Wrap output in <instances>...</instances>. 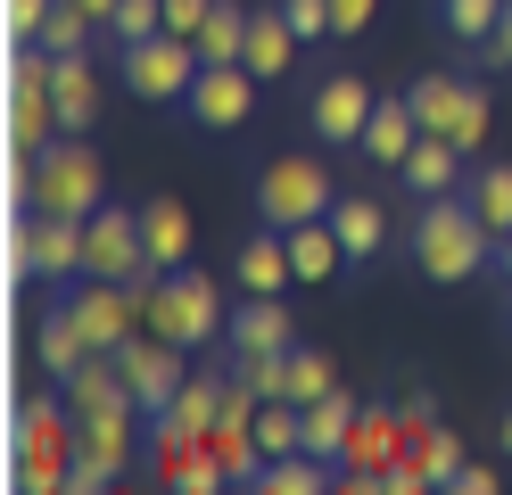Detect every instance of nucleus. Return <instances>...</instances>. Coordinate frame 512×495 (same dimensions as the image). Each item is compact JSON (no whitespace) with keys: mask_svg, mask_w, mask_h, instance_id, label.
<instances>
[{"mask_svg":"<svg viewBox=\"0 0 512 495\" xmlns=\"http://www.w3.org/2000/svg\"><path fill=\"white\" fill-rule=\"evenodd\" d=\"M471 58H479V66H504V75H512V0H504V25H496V33H488V42H479Z\"/></svg>","mask_w":512,"mask_h":495,"instance_id":"40","label":"nucleus"},{"mask_svg":"<svg viewBox=\"0 0 512 495\" xmlns=\"http://www.w3.org/2000/svg\"><path fill=\"white\" fill-rule=\"evenodd\" d=\"M67 405L75 413H108V405H133V388H124V372H116V347H100L83 363V372H67Z\"/></svg>","mask_w":512,"mask_h":495,"instance_id":"23","label":"nucleus"},{"mask_svg":"<svg viewBox=\"0 0 512 495\" xmlns=\"http://www.w3.org/2000/svg\"><path fill=\"white\" fill-rule=\"evenodd\" d=\"M438 25H446V42L479 50V42L504 25V0H438Z\"/></svg>","mask_w":512,"mask_h":495,"instance_id":"31","label":"nucleus"},{"mask_svg":"<svg viewBox=\"0 0 512 495\" xmlns=\"http://www.w3.org/2000/svg\"><path fill=\"white\" fill-rule=\"evenodd\" d=\"M58 0H9V42H42V17Z\"/></svg>","mask_w":512,"mask_h":495,"instance_id":"39","label":"nucleus"},{"mask_svg":"<svg viewBox=\"0 0 512 495\" xmlns=\"http://www.w3.org/2000/svg\"><path fill=\"white\" fill-rule=\"evenodd\" d=\"M504 339H512V306H504Z\"/></svg>","mask_w":512,"mask_h":495,"instance_id":"47","label":"nucleus"},{"mask_svg":"<svg viewBox=\"0 0 512 495\" xmlns=\"http://www.w3.org/2000/svg\"><path fill=\"white\" fill-rule=\"evenodd\" d=\"M75 454H83V413L75 405H34L17 421V487L58 495L67 471H75Z\"/></svg>","mask_w":512,"mask_h":495,"instance_id":"4","label":"nucleus"},{"mask_svg":"<svg viewBox=\"0 0 512 495\" xmlns=\"http://www.w3.org/2000/svg\"><path fill=\"white\" fill-rule=\"evenodd\" d=\"M405 99H413V116H422V132H446L463 157H479V141H488V91L471 75H422Z\"/></svg>","mask_w":512,"mask_h":495,"instance_id":"7","label":"nucleus"},{"mask_svg":"<svg viewBox=\"0 0 512 495\" xmlns=\"http://www.w3.org/2000/svg\"><path fill=\"white\" fill-rule=\"evenodd\" d=\"M34 347H42V372H58V380H67V372H83V363L100 355V347L83 339V322H75L67 306H50V314H42V330H34Z\"/></svg>","mask_w":512,"mask_h":495,"instance_id":"24","label":"nucleus"},{"mask_svg":"<svg viewBox=\"0 0 512 495\" xmlns=\"http://www.w3.org/2000/svg\"><path fill=\"white\" fill-rule=\"evenodd\" d=\"M157 487H182V495H215V487H232V471L215 462V446H207V438H190V446L166 462V471H157Z\"/></svg>","mask_w":512,"mask_h":495,"instance_id":"30","label":"nucleus"},{"mask_svg":"<svg viewBox=\"0 0 512 495\" xmlns=\"http://www.w3.org/2000/svg\"><path fill=\"white\" fill-rule=\"evenodd\" d=\"M240 66H248L256 83H281V75L298 66V25H290V9H281V0H273V9H248V42H240Z\"/></svg>","mask_w":512,"mask_h":495,"instance_id":"15","label":"nucleus"},{"mask_svg":"<svg viewBox=\"0 0 512 495\" xmlns=\"http://www.w3.org/2000/svg\"><path fill=\"white\" fill-rule=\"evenodd\" d=\"M223 380H232V372H190V380L174 388V413H182V429H199V438L215 429V413H223Z\"/></svg>","mask_w":512,"mask_h":495,"instance_id":"32","label":"nucleus"},{"mask_svg":"<svg viewBox=\"0 0 512 495\" xmlns=\"http://www.w3.org/2000/svg\"><path fill=\"white\" fill-rule=\"evenodd\" d=\"M83 273H100V281H141V273H157L149 264V240H141V207H108L83 223Z\"/></svg>","mask_w":512,"mask_h":495,"instance_id":"8","label":"nucleus"},{"mask_svg":"<svg viewBox=\"0 0 512 495\" xmlns=\"http://www.w3.org/2000/svg\"><path fill=\"white\" fill-rule=\"evenodd\" d=\"M182 355H190V347L157 339V330H133V339L116 347V372H124V388H133V405H141V413L174 405V388L190 380V372H182Z\"/></svg>","mask_w":512,"mask_h":495,"instance_id":"13","label":"nucleus"},{"mask_svg":"<svg viewBox=\"0 0 512 495\" xmlns=\"http://www.w3.org/2000/svg\"><path fill=\"white\" fill-rule=\"evenodd\" d=\"M463 198L479 207V223L496 231V240H512V165H471V182Z\"/></svg>","mask_w":512,"mask_h":495,"instance_id":"29","label":"nucleus"},{"mask_svg":"<svg viewBox=\"0 0 512 495\" xmlns=\"http://www.w3.org/2000/svg\"><path fill=\"white\" fill-rule=\"evenodd\" d=\"M455 471H463V454H455V438H446L438 413H430V421H405V454L380 471V487L389 495H422V487H446Z\"/></svg>","mask_w":512,"mask_h":495,"instance_id":"14","label":"nucleus"},{"mask_svg":"<svg viewBox=\"0 0 512 495\" xmlns=\"http://www.w3.org/2000/svg\"><path fill=\"white\" fill-rule=\"evenodd\" d=\"M199 42L190 33H149V42H124V91L157 99V108H182L190 83H199Z\"/></svg>","mask_w":512,"mask_h":495,"instance_id":"6","label":"nucleus"},{"mask_svg":"<svg viewBox=\"0 0 512 495\" xmlns=\"http://www.w3.org/2000/svg\"><path fill=\"white\" fill-rule=\"evenodd\" d=\"M100 17H91V9H75V0H58V9L42 17V50H58V58H67V50H91V42H100Z\"/></svg>","mask_w":512,"mask_h":495,"instance_id":"33","label":"nucleus"},{"mask_svg":"<svg viewBox=\"0 0 512 495\" xmlns=\"http://www.w3.org/2000/svg\"><path fill=\"white\" fill-rule=\"evenodd\" d=\"M50 99H58V124L67 132H83L91 116H100V75H91L83 50H67V58L50 50Z\"/></svg>","mask_w":512,"mask_h":495,"instance_id":"21","label":"nucleus"},{"mask_svg":"<svg viewBox=\"0 0 512 495\" xmlns=\"http://www.w3.org/2000/svg\"><path fill=\"white\" fill-rule=\"evenodd\" d=\"M223 347L232 355H290L298 347L290 306H281V297H240V314L223 322Z\"/></svg>","mask_w":512,"mask_h":495,"instance_id":"17","label":"nucleus"},{"mask_svg":"<svg viewBox=\"0 0 512 495\" xmlns=\"http://www.w3.org/2000/svg\"><path fill=\"white\" fill-rule=\"evenodd\" d=\"M331 479H339V462L298 446V454H273L265 471H256V495H314V487H331Z\"/></svg>","mask_w":512,"mask_h":495,"instance_id":"25","label":"nucleus"},{"mask_svg":"<svg viewBox=\"0 0 512 495\" xmlns=\"http://www.w3.org/2000/svg\"><path fill=\"white\" fill-rule=\"evenodd\" d=\"M290 9V25H298V42L314 50V42H339V17H331V0H281Z\"/></svg>","mask_w":512,"mask_h":495,"instance_id":"37","label":"nucleus"},{"mask_svg":"<svg viewBox=\"0 0 512 495\" xmlns=\"http://www.w3.org/2000/svg\"><path fill=\"white\" fill-rule=\"evenodd\" d=\"M397 182H405L413 198H446V190L471 182V165H463V149L446 141V132H422V141H413V157L397 165Z\"/></svg>","mask_w":512,"mask_h":495,"instance_id":"19","label":"nucleus"},{"mask_svg":"<svg viewBox=\"0 0 512 495\" xmlns=\"http://www.w3.org/2000/svg\"><path fill=\"white\" fill-rule=\"evenodd\" d=\"M331 388H339L331 355L323 347H290V380H281V396H290V405H314V396H331Z\"/></svg>","mask_w":512,"mask_h":495,"instance_id":"34","label":"nucleus"},{"mask_svg":"<svg viewBox=\"0 0 512 495\" xmlns=\"http://www.w3.org/2000/svg\"><path fill=\"white\" fill-rule=\"evenodd\" d=\"M223 322H232V306H223V289L207 273H190V264H174V273L149 281V330L174 347H207L223 339Z\"/></svg>","mask_w":512,"mask_h":495,"instance_id":"3","label":"nucleus"},{"mask_svg":"<svg viewBox=\"0 0 512 495\" xmlns=\"http://www.w3.org/2000/svg\"><path fill=\"white\" fill-rule=\"evenodd\" d=\"M25 198H34V215H75V223H91V215L108 207V174H100V157L67 132V141H50V149L25 157Z\"/></svg>","mask_w":512,"mask_h":495,"instance_id":"2","label":"nucleus"},{"mask_svg":"<svg viewBox=\"0 0 512 495\" xmlns=\"http://www.w3.org/2000/svg\"><path fill=\"white\" fill-rule=\"evenodd\" d=\"M364 116H372V83H364V75H347V66L314 75V91H306V124H314V141L356 149V141H364Z\"/></svg>","mask_w":512,"mask_h":495,"instance_id":"12","label":"nucleus"},{"mask_svg":"<svg viewBox=\"0 0 512 495\" xmlns=\"http://www.w3.org/2000/svg\"><path fill=\"white\" fill-rule=\"evenodd\" d=\"M207 9H215V0H166V33H190V42H199Z\"/></svg>","mask_w":512,"mask_h":495,"instance_id":"41","label":"nucleus"},{"mask_svg":"<svg viewBox=\"0 0 512 495\" xmlns=\"http://www.w3.org/2000/svg\"><path fill=\"white\" fill-rule=\"evenodd\" d=\"M232 281H240V297H281L298 281V264H290V231H256V240H240V256H232Z\"/></svg>","mask_w":512,"mask_h":495,"instance_id":"18","label":"nucleus"},{"mask_svg":"<svg viewBox=\"0 0 512 495\" xmlns=\"http://www.w3.org/2000/svg\"><path fill=\"white\" fill-rule=\"evenodd\" d=\"M141 438H149V413H141V405H108V413H83V454H91V462H108L116 479L141 462Z\"/></svg>","mask_w":512,"mask_h":495,"instance_id":"16","label":"nucleus"},{"mask_svg":"<svg viewBox=\"0 0 512 495\" xmlns=\"http://www.w3.org/2000/svg\"><path fill=\"white\" fill-rule=\"evenodd\" d=\"M232 372H240L256 396H281V380H290V355H232Z\"/></svg>","mask_w":512,"mask_h":495,"instance_id":"38","label":"nucleus"},{"mask_svg":"<svg viewBox=\"0 0 512 495\" xmlns=\"http://www.w3.org/2000/svg\"><path fill=\"white\" fill-rule=\"evenodd\" d=\"M9 264L25 281H83V223L75 215H25L17 223V248H9Z\"/></svg>","mask_w":512,"mask_h":495,"instance_id":"9","label":"nucleus"},{"mask_svg":"<svg viewBox=\"0 0 512 495\" xmlns=\"http://www.w3.org/2000/svg\"><path fill=\"white\" fill-rule=\"evenodd\" d=\"M504 454H512V413H504Z\"/></svg>","mask_w":512,"mask_h":495,"instance_id":"46","label":"nucleus"},{"mask_svg":"<svg viewBox=\"0 0 512 495\" xmlns=\"http://www.w3.org/2000/svg\"><path fill=\"white\" fill-rule=\"evenodd\" d=\"M331 231H339L347 264H372L380 248H389V215H380L372 198H347V190H339V207H331Z\"/></svg>","mask_w":512,"mask_h":495,"instance_id":"22","label":"nucleus"},{"mask_svg":"<svg viewBox=\"0 0 512 495\" xmlns=\"http://www.w3.org/2000/svg\"><path fill=\"white\" fill-rule=\"evenodd\" d=\"M405 256H413L422 281L455 289V281H471L479 264L496 256V231L479 223V207L463 190H446V198H422V215H413V231H405Z\"/></svg>","mask_w":512,"mask_h":495,"instance_id":"1","label":"nucleus"},{"mask_svg":"<svg viewBox=\"0 0 512 495\" xmlns=\"http://www.w3.org/2000/svg\"><path fill=\"white\" fill-rule=\"evenodd\" d=\"M50 124H58V99H50V50L17 42V66H9V141H17V157L50 149Z\"/></svg>","mask_w":512,"mask_h":495,"instance_id":"10","label":"nucleus"},{"mask_svg":"<svg viewBox=\"0 0 512 495\" xmlns=\"http://www.w3.org/2000/svg\"><path fill=\"white\" fill-rule=\"evenodd\" d=\"M182 116L199 124V132H240L256 116V75H248L240 58H207L199 83H190V99H182Z\"/></svg>","mask_w":512,"mask_h":495,"instance_id":"11","label":"nucleus"},{"mask_svg":"<svg viewBox=\"0 0 512 495\" xmlns=\"http://www.w3.org/2000/svg\"><path fill=\"white\" fill-rule=\"evenodd\" d=\"M290 264H298V281H306V289H323L339 264H347V248H339L331 215H314V223H298V231H290Z\"/></svg>","mask_w":512,"mask_h":495,"instance_id":"27","label":"nucleus"},{"mask_svg":"<svg viewBox=\"0 0 512 495\" xmlns=\"http://www.w3.org/2000/svg\"><path fill=\"white\" fill-rule=\"evenodd\" d=\"M248 42V9H232V0H215L207 25H199V58H240Z\"/></svg>","mask_w":512,"mask_h":495,"instance_id":"35","label":"nucleus"},{"mask_svg":"<svg viewBox=\"0 0 512 495\" xmlns=\"http://www.w3.org/2000/svg\"><path fill=\"white\" fill-rule=\"evenodd\" d=\"M446 487H463V495H488V487H496V471H479V462H463V471L446 479Z\"/></svg>","mask_w":512,"mask_h":495,"instance_id":"43","label":"nucleus"},{"mask_svg":"<svg viewBox=\"0 0 512 495\" xmlns=\"http://www.w3.org/2000/svg\"><path fill=\"white\" fill-rule=\"evenodd\" d=\"M75 9H91V17H100V25H108V17L124 9V0H75Z\"/></svg>","mask_w":512,"mask_h":495,"instance_id":"44","label":"nucleus"},{"mask_svg":"<svg viewBox=\"0 0 512 495\" xmlns=\"http://www.w3.org/2000/svg\"><path fill=\"white\" fill-rule=\"evenodd\" d=\"M149 33H166V0H124L108 17V42H149Z\"/></svg>","mask_w":512,"mask_h":495,"instance_id":"36","label":"nucleus"},{"mask_svg":"<svg viewBox=\"0 0 512 495\" xmlns=\"http://www.w3.org/2000/svg\"><path fill=\"white\" fill-rule=\"evenodd\" d=\"M496 264H504V281H512V240H496Z\"/></svg>","mask_w":512,"mask_h":495,"instance_id":"45","label":"nucleus"},{"mask_svg":"<svg viewBox=\"0 0 512 495\" xmlns=\"http://www.w3.org/2000/svg\"><path fill=\"white\" fill-rule=\"evenodd\" d=\"M331 207H339L331 165H314V157H273L256 174V223H273V231H298V223L331 215Z\"/></svg>","mask_w":512,"mask_h":495,"instance_id":"5","label":"nucleus"},{"mask_svg":"<svg viewBox=\"0 0 512 495\" xmlns=\"http://www.w3.org/2000/svg\"><path fill=\"white\" fill-rule=\"evenodd\" d=\"M356 413H364V405H356V396H347V388L314 396V405H306V446L339 462V454H347V429H356Z\"/></svg>","mask_w":512,"mask_h":495,"instance_id":"28","label":"nucleus"},{"mask_svg":"<svg viewBox=\"0 0 512 495\" xmlns=\"http://www.w3.org/2000/svg\"><path fill=\"white\" fill-rule=\"evenodd\" d=\"M413 141H422V116H413V99H372V116H364V157L372 165H389V174H397V165L413 157Z\"/></svg>","mask_w":512,"mask_h":495,"instance_id":"20","label":"nucleus"},{"mask_svg":"<svg viewBox=\"0 0 512 495\" xmlns=\"http://www.w3.org/2000/svg\"><path fill=\"white\" fill-rule=\"evenodd\" d=\"M141 240H149L157 273H174V264H190V215L174 207V198H149L141 207Z\"/></svg>","mask_w":512,"mask_h":495,"instance_id":"26","label":"nucleus"},{"mask_svg":"<svg viewBox=\"0 0 512 495\" xmlns=\"http://www.w3.org/2000/svg\"><path fill=\"white\" fill-rule=\"evenodd\" d=\"M331 17H339V42H347V33H364L380 17V0H331Z\"/></svg>","mask_w":512,"mask_h":495,"instance_id":"42","label":"nucleus"}]
</instances>
